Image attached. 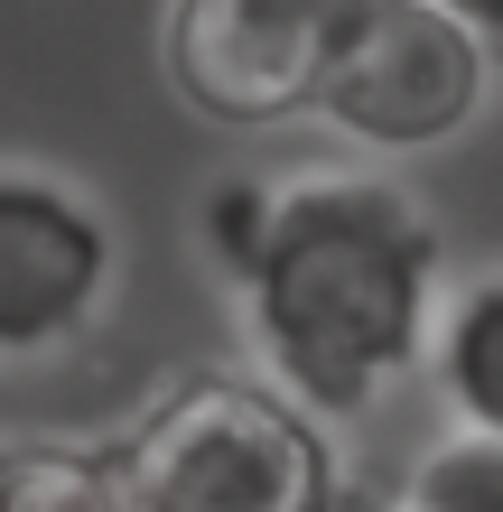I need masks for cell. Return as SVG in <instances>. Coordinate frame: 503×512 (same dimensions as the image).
I'll return each instance as SVG.
<instances>
[{
  "label": "cell",
  "mask_w": 503,
  "mask_h": 512,
  "mask_svg": "<svg viewBox=\"0 0 503 512\" xmlns=\"http://www.w3.org/2000/svg\"><path fill=\"white\" fill-rule=\"evenodd\" d=\"M438 280H448V252L420 196L373 168H317L271 187L233 298L261 373L317 419H354L429 364L438 308H448Z\"/></svg>",
  "instance_id": "obj_1"
},
{
  "label": "cell",
  "mask_w": 503,
  "mask_h": 512,
  "mask_svg": "<svg viewBox=\"0 0 503 512\" xmlns=\"http://www.w3.org/2000/svg\"><path fill=\"white\" fill-rule=\"evenodd\" d=\"M122 457L131 512H336L345 466L327 419L271 373H187L131 419Z\"/></svg>",
  "instance_id": "obj_2"
},
{
  "label": "cell",
  "mask_w": 503,
  "mask_h": 512,
  "mask_svg": "<svg viewBox=\"0 0 503 512\" xmlns=\"http://www.w3.org/2000/svg\"><path fill=\"white\" fill-rule=\"evenodd\" d=\"M503 56L438 0H354L317 84V122L373 159H420L485 112Z\"/></svg>",
  "instance_id": "obj_3"
},
{
  "label": "cell",
  "mask_w": 503,
  "mask_h": 512,
  "mask_svg": "<svg viewBox=\"0 0 503 512\" xmlns=\"http://www.w3.org/2000/svg\"><path fill=\"white\" fill-rule=\"evenodd\" d=\"M345 19H354V0H168L159 56L196 122L280 131L299 112H317Z\"/></svg>",
  "instance_id": "obj_4"
},
{
  "label": "cell",
  "mask_w": 503,
  "mask_h": 512,
  "mask_svg": "<svg viewBox=\"0 0 503 512\" xmlns=\"http://www.w3.org/2000/svg\"><path fill=\"white\" fill-rule=\"evenodd\" d=\"M112 224L103 205L47 168H0V354L75 345L112 298Z\"/></svg>",
  "instance_id": "obj_5"
},
{
  "label": "cell",
  "mask_w": 503,
  "mask_h": 512,
  "mask_svg": "<svg viewBox=\"0 0 503 512\" xmlns=\"http://www.w3.org/2000/svg\"><path fill=\"white\" fill-rule=\"evenodd\" d=\"M429 382L448 401L457 429L503 438V270L466 280L448 308H438V336H429Z\"/></svg>",
  "instance_id": "obj_6"
},
{
  "label": "cell",
  "mask_w": 503,
  "mask_h": 512,
  "mask_svg": "<svg viewBox=\"0 0 503 512\" xmlns=\"http://www.w3.org/2000/svg\"><path fill=\"white\" fill-rule=\"evenodd\" d=\"M0 512H131L122 457H103V447H56V438L0 447Z\"/></svg>",
  "instance_id": "obj_7"
},
{
  "label": "cell",
  "mask_w": 503,
  "mask_h": 512,
  "mask_svg": "<svg viewBox=\"0 0 503 512\" xmlns=\"http://www.w3.org/2000/svg\"><path fill=\"white\" fill-rule=\"evenodd\" d=\"M410 512H503V438L448 429L438 447H420V466L401 475Z\"/></svg>",
  "instance_id": "obj_8"
},
{
  "label": "cell",
  "mask_w": 503,
  "mask_h": 512,
  "mask_svg": "<svg viewBox=\"0 0 503 512\" xmlns=\"http://www.w3.org/2000/svg\"><path fill=\"white\" fill-rule=\"evenodd\" d=\"M438 10H448V19H466V28H476V38L503 56V0H438Z\"/></svg>",
  "instance_id": "obj_9"
},
{
  "label": "cell",
  "mask_w": 503,
  "mask_h": 512,
  "mask_svg": "<svg viewBox=\"0 0 503 512\" xmlns=\"http://www.w3.org/2000/svg\"><path fill=\"white\" fill-rule=\"evenodd\" d=\"M336 512H410L392 485H364V475H345V494H336Z\"/></svg>",
  "instance_id": "obj_10"
}]
</instances>
